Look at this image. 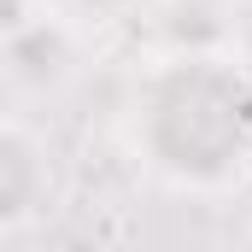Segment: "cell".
I'll return each instance as SVG.
<instances>
[{
	"label": "cell",
	"instance_id": "obj_1",
	"mask_svg": "<svg viewBox=\"0 0 252 252\" xmlns=\"http://www.w3.org/2000/svg\"><path fill=\"white\" fill-rule=\"evenodd\" d=\"M118 147L182 199H223L252 182V64L229 47H170L129 76Z\"/></svg>",
	"mask_w": 252,
	"mask_h": 252
},
{
	"label": "cell",
	"instance_id": "obj_2",
	"mask_svg": "<svg viewBox=\"0 0 252 252\" xmlns=\"http://www.w3.org/2000/svg\"><path fill=\"white\" fill-rule=\"evenodd\" d=\"M53 205H59L53 147L24 112H12L6 129H0V223L6 229H30Z\"/></svg>",
	"mask_w": 252,
	"mask_h": 252
},
{
	"label": "cell",
	"instance_id": "obj_3",
	"mask_svg": "<svg viewBox=\"0 0 252 252\" xmlns=\"http://www.w3.org/2000/svg\"><path fill=\"white\" fill-rule=\"evenodd\" d=\"M135 6H141V0H35V12L59 18L64 30H76L82 41H94L100 30L129 24V18H135Z\"/></svg>",
	"mask_w": 252,
	"mask_h": 252
}]
</instances>
